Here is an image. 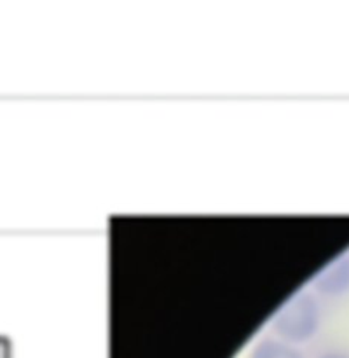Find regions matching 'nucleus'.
Listing matches in <instances>:
<instances>
[{"label": "nucleus", "mask_w": 349, "mask_h": 358, "mask_svg": "<svg viewBox=\"0 0 349 358\" xmlns=\"http://www.w3.org/2000/svg\"><path fill=\"white\" fill-rule=\"evenodd\" d=\"M314 358H349V353L344 352V350L330 348V350H325V352L318 353Z\"/></svg>", "instance_id": "nucleus-4"}, {"label": "nucleus", "mask_w": 349, "mask_h": 358, "mask_svg": "<svg viewBox=\"0 0 349 358\" xmlns=\"http://www.w3.org/2000/svg\"><path fill=\"white\" fill-rule=\"evenodd\" d=\"M246 358H306V355L300 346L290 345L267 332L251 345Z\"/></svg>", "instance_id": "nucleus-3"}, {"label": "nucleus", "mask_w": 349, "mask_h": 358, "mask_svg": "<svg viewBox=\"0 0 349 358\" xmlns=\"http://www.w3.org/2000/svg\"><path fill=\"white\" fill-rule=\"evenodd\" d=\"M323 324L321 297L309 287H300L290 294L269 318V332L295 346L313 341Z\"/></svg>", "instance_id": "nucleus-1"}, {"label": "nucleus", "mask_w": 349, "mask_h": 358, "mask_svg": "<svg viewBox=\"0 0 349 358\" xmlns=\"http://www.w3.org/2000/svg\"><path fill=\"white\" fill-rule=\"evenodd\" d=\"M307 287L321 299H342L349 296V252H342L318 269Z\"/></svg>", "instance_id": "nucleus-2"}]
</instances>
